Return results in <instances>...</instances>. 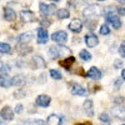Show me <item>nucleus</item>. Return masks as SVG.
<instances>
[{"instance_id":"58836bf2","label":"nucleus","mask_w":125,"mask_h":125,"mask_svg":"<svg viewBox=\"0 0 125 125\" xmlns=\"http://www.w3.org/2000/svg\"><path fill=\"white\" fill-rule=\"evenodd\" d=\"M53 1H59V0H53Z\"/></svg>"},{"instance_id":"f03ea898","label":"nucleus","mask_w":125,"mask_h":125,"mask_svg":"<svg viewBox=\"0 0 125 125\" xmlns=\"http://www.w3.org/2000/svg\"><path fill=\"white\" fill-rule=\"evenodd\" d=\"M83 15H84V18L90 20V19L95 18V16L101 15V9H100L99 5H90L83 11Z\"/></svg>"},{"instance_id":"1a4fd4ad","label":"nucleus","mask_w":125,"mask_h":125,"mask_svg":"<svg viewBox=\"0 0 125 125\" xmlns=\"http://www.w3.org/2000/svg\"><path fill=\"white\" fill-rule=\"evenodd\" d=\"M111 114L118 119H123L125 120V106H115L111 109Z\"/></svg>"},{"instance_id":"b1692460","label":"nucleus","mask_w":125,"mask_h":125,"mask_svg":"<svg viewBox=\"0 0 125 125\" xmlns=\"http://www.w3.org/2000/svg\"><path fill=\"white\" fill-rule=\"evenodd\" d=\"M79 56H80V59H81V60H85V61L91 60V54L89 53L88 50H80Z\"/></svg>"},{"instance_id":"4468645a","label":"nucleus","mask_w":125,"mask_h":125,"mask_svg":"<svg viewBox=\"0 0 125 125\" xmlns=\"http://www.w3.org/2000/svg\"><path fill=\"white\" fill-rule=\"evenodd\" d=\"M88 76L91 78V79H94V80H99L101 78V73H100V70L98 68L93 66V68H90L88 70Z\"/></svg>"},{"instance_id":"a211bd4d","label":"nucleus","mask_w":125,"mask_h":125,"mask_svg":"<svg viewBox=\"0 0 125 125\" xmlns=\"http://www.w3.org/2000/svg\"><path fill=\"white\" fill-rule=\"evenodd\" d=\"M73 64H75V59L73 58V56H69V58H66L65 60H61V61H60V65L64 66V68H65L66 70H69V71H70V66H71Z\"/></svg>"},{"instance_id":"412c9836","label":"nucleus","mask_w":125,"mask_h":125,"mask_svg":"<svg viewBox=\"0 0 125 125\" xmlns=\"http://www.w3.org/2000/svg\"><path fill=\"white\" fill-rule=\"evenodd\" d=\"M25 84V76L24 75H15L13 78V85L15 86H23Z\"/></svg>"},{"instance_id":"dca6fc26","label":"nucleus","mask_w":125,"mask_h":125,"mask_svg":"<svg viewBox=\"0 0 125 125\" xmlns=\"http://www.w3.org/2000/svg\"><path fill=\"white\" fill-rule=\"evenodd\" d=\"M11 84H13V79H10L9 75H6V74L0 75V85L3 88H9Z\"/></svg>"},{"instance_id":"423d86ee","label":"nucleus","mask_w":125,"mask_h":125,"mask_svg":"<svg viewBox=\"0 0 125 125\" xmlns=\"http://www.w3.org/2000/svg\"><path fill=\"white\" fill-rule=\"evenodd\" d=\"M85 43H86V45H88V46H90V48L96 46V45L99 44L98 36H96L95 34H93V33L86 34V36H85Z\"/></svg>"},{"instance_id":"a19ab883","label":"nucleus","mask_w":125,"mask_h":125,"mask_svg":"<svg viewBox=\"0 0 125 125\" xmlns=\"http://www.w3.org/2000/svg\"><path fill=\"white\" fill-rule=\"evenodd\" d=\"M83 125H86V124H83Z\"/></svg>"},{"instance_id":"37998d69","label":"nucleus","mask_w":125,"mask_h":125,"mask_svg":"<svg viewBox=\"0 0 125 125\" xmlns=\"http://www.w3.org/2000/svg\"><path fill=\"white\" fill-rule=\"evenodd\" d=\"M123 125H125V124H123Z\"/></svg>"},{"instance_id":"393cba45","label":"nucleus","mask_w":125,"mask_h":125,"mask_svg":"<svg viewBox=\"0 0 125 125\" xmlns=\"http://www.w3.org/2000/svg\"><path fill=\"white\" fill-rule=\"evenodd\" d=\"M10 51H11V48H10L9 44L0 43V53H1V54H9Z\"/></svg>"},{"instance_id":"20e7f679","label":"nucleus","mask_w":125,"mask_h":125,"mask_svg":"<svg viewBox=\"0 0 125 125\" xmlns=\"http://www.w3.org/2000/svg\"><path fill=\"white\" fill-rule=\"evenodd\" d=\"M51 39L56 43H60V44H64L65 41L68 40V35L65 31H55V33L51 35Z\"/></svg>"},{"instance_id":"bb28decb","label":"nucleus","mask_w":125,"mask_h":125,"mask_svg":"<svg viewBox=\"0 0 125 125\" xmlns=\"http://www.w3.org/2000/svg\"><path fill=\"white\" fill-rule=\"evenodd\" d=\"M99 120L101 121V123H104V124H110V118H109V115L106 113H103V114H100L99 115Z\"/></svg>"},{"instance_id":"79ce46f5","label":"nucleus","mask_w":125,"mask_h":125,"mask_svg":"<svg viewBox=\"0 0 125 125\" xmlns=\"http://www.w3.org/2000/svg\"><path fill=\"white\" fill-rule=\"evenodd\" d=\"M100 1H103V0H100Z\"/></svg>"},{"instance_id":"4be33fe9","label":"nucleus","mask_w":125,"mask_h":125,"mask_svg":"<svg viewBox=\"0 0 125 125\" xmlns=\"http://www.w3.org/2000/svg\"><path fill=\"white\" fill-rule=\"evenodd\" d=\"M33 39V34L31 33H24L19 36V44H26Z\"/></svg>"},{"instance_id":"72a5a7b5","label":"nucleus","mask_w":125,"mask_h":125,"mask_svg":"<svg viewBox=\"0 0 125 125\" xmlns=\"http://www.w3.org/2000/svg\"><path fill=\"white\" fill-rule=\"evenodd\" d=\"M40 24L44 25V26H48V25L51 24V21H50V20H48V19H41V20H40Z\"/></svg>"},{"instance_id":"39448f33","label":"nucleus","mask_w":125,"mask_h":125,"mask_svg":"<svg viewBox=\"0 0 125 125\" xmlns=\"http://www.w3.org/2000/svg\"><path fill=\"white\" fill-rule=\"evenodd\" d=\"M106 21L110 23L115 29H119L121 26V21H120L119 16H116L115 14H113V13H110V14L106 15Z\"/></svg>"},{"instance_id":"6ab92c4d","label":"nucleus","mask_w":125,"mask_h":125,"mask_svg":"<svg viewBox=\"0 0 125 125\" xmlns=\"http://www.w3.org/2000/svg\"><path fill=\"white\" fill-rule=\"evenodd\" d=\"M33 61H34V66L35 68H38V69H43V68H45V61H44V59L41 58V56H39V55H35L34 58H33Z\"/></svg>"},{"instance_id":"c756f323","label":"nucleus","mask_w":125,"mask_h":125,"mask_svg":"<svg viewBox=\"0 0 125 125\" xmlns=\"http://www.w3.org/2000/svg\"><path fill=\"white\" fill-rule=\"evenodd\" d=\"M99 31H100L101 35H108V34H110V29L108 28V25H101Z\"/></svg>"},{"instance_id":"4c0bfd02","label":"nucleus","mask_w":125,"mask_h":125,"mask_svg":"<svg viewBox=\"0 0 125 125\" xmlns=\"http://www.w3.org/2000/svg\"><path fill=\"white\" fill-rule=\"evenodd\" d=\"M118 1H124V0H118Z\"/></svg>"},{"instance_id":"f8f14e48","label":"nucleus","mask_w":125,"mask_h":125,"mask_svg":"<svg viewBox=\"0 0 125 125\" xmlns=\"http://www.w3.org/2000/svg\"><path fill=\"white\" fill-rule=\"evenodd\" d=\"M70 90H71V94H74V95H81V96H84V95H86V94H88V91L84 88L78 85V84H73Z\"/></svg>"},{"instance_id":"473e14b6","label":"nucleus","mask_w":125,"mask_h":125,"mask_svg":"<svg viewBox=\"0 0 125 125\" xmlns=\"http://www.w3.org/2000/svg\"><path fill=\"white\" fill-rule=\"evenodd\" d=\"M8 70H10V66L8 64H3L1 66H0V71H3V73H6Z\"/></svg>"},{"instance_id":"7c9ffc66","label":"nucleus","mask_w":125,"mask_h":125,"mask_svg":"<svg viewBox=\"0 0 125 125\" xmlns=\"http://www.w3.org/2000/svg\"><path fill=\"white\" fill-rule=\"evenodd\" d=\"M119 53H120V55L123 58H125V41H123V43H121V45L119 48Z\"/></svg>"},{"instance_id":"9d476101","label":"nucleus","mask_w":125,"mask_h":125,"mask_svg":"<svg viewBox=\"0 0 125 125\" xmlns=\"http://www.w3.org/2000/svg\"><path fill=\"white\" fill-rule=\"evenodd\" d=\"M48 41V31L43 28L38 29V43L39 44H45Z\"/></svg>"},{"instance_id":"f257e3e1","label":"nucleus","mask_w":125,"mask_h":125,"mask_svg":"<svg viewBox=\"0 0 125 125\" xmlns=\"http://www.w3.org/2000/svg\"><path fill=\"white\" fill-rule=\"evenodd\" d=\"M71 55V51L65 48V46H60V45H54L50 46L49 49V56L51 59H58V58H69Z\"/></svg>"},{"instance_id":"ea45409f","label":"nucleus","mask_w":125,"mask_h":125,"mask_svg":"<svg viewBox=\"0 0 125 125\" xmlns=\"http://www.w3.org/2000/svg\"><path fill=\"white\" fill-rule=\"evenodd\" d=\"M0 125H3V124H1V121H0Z\"/></svg>"},{"instance_id":"ddd939ff","label":"nucleus","mask_w":125,"mask_h":125,"mask_svg":"<svg viewBox=\"0 0 125 125\" xmlns=\"http://www.w3.org/2000/svg\"><path fill=\"white\" fill-rule=\"evenodd\" d=\"M36 104L39 106H41V108H46V106H49V104H50V98L48 95H39L36 98Z\"/></svg>"},{"instance_id":"7ed1b4c3","label":"nucleus","mask_w":125,"mask_h":125,"mask_svg":"<svg viewBox=\"0 0 125 125\" xmlns=\"http://www.w3.org/2000/svg\"><path fill=\"white\" fill-rule=\"evenodd\" d=\"M39 9H40V13L45 15V16H50V15H53L55 11H58V9L54 4H51V5H46L44 3H41L39 5Z\"/></svg>"},{"instance_id":"f3484780","label":"nucleus","mask_w":125,"mask_h":125,"mask_svg":"<svg viewBox=\"0 0 125 125\" xmlns=\"http://www.w3.org/2000/svg\"><path fill=\"white\" fill-rule=\"evenodd\" d=\"M84 110H85V114L88 116H93L94 115V109H93V101L91 100H85Z\"/></svg>"},{"instance_id":"6e6552de","label":"nucleus","mask_w":125,"mask_h":125,"mask_svg":"<svg viewBox=\"0 0 125 125\" xmlns=\"http://www.w3.org/2000/svg\"><path fill=\"white\" fill-rule=\"evenodd\" d=\"M0 116H1L4 120H13L14 118V111L10 106H5L3 108V110L0 111Z\"/></svg>"},{"instance_id":"e433bc0d","label":"nucleus","mask_w":125,"mask_h":125,"mask_svg":"<svg viewBox=\"0 0 125 125\" xmlns=\"http://www.w3.org/2000/svg\"><path fill=\"white\" fill-rule=\"evenodd\" d=\"M121 76H123V79L125 80V69L123 70V73H121Z\"/></svg>"},{"instance_id":"2eb2a0df","label":"nucleus","mask_w":125,"mask_h":125,"mask_svg":"<svg viewBox=\"0 0 125 125\" xmlns=\"http://www.w3.org/2000/svg\"><path fill=\"white\" fill-rule=\"evenodd\" d=\"M4 18H5V20H8V21H14L15 18H16V14H15V11L11 8H5V10H4Z\"/></svg>"},{"instance_id":"aec40b11","label":"nucleus","mask_w":125,"mask_h":125,"mask_svg":"<svg viewBox=\"0 0 125 125\" xmlns=\"http://www.w3.org/2000/svg\"><path fill=\"white\" fill-rule=\"evenodd\" d=\"M61 119L58 116V115H55V114H51V115H49V118H48V124L49 125H61Z\"/></svg>"},{"instance_id":"a878e982","label":"nucleus","mask_w":125,"mask_h":125,"mask_svg":"<svg viewBox=\"0 0 125 125\" xmlns=\"http://www.w3.org/2000/svg\"><path fill=\"white\" fill-rule=\"evenodd\" d=\"M30 50H31V49L28 48V46H24V44H19V45H18V51H19V54H21V55L28 54Z\"/></svg>"},{"instance_id":"5701e85b","label":"nucleus","mask_w":125,"mask_h":125,"mask_svg":"<svg viewBox=\"0 0 125 125\" xmlns=\"http://www.w3.org/2000/svg\"><path fill=\"white\" fill-rule=\"evenodd\" d=\"M56 15L59 19H66L70 16V13H69V10L66 9H59L58 11H56Z\"/></svg>"},{"instance_id":"2f4dec72","label":"nucleus","mask_w":125,"mask_h":125,"mask_svg":"<svg viewBox=\"0 0 125 125\" xmlns=\"http://www.w3.org/2000/svg\"><path fill=\"white\" fill-rule=\"evenodd\" d=\"M23 109H24V106L21 105V104H18V105H16V108H15V110H14V111H15L16 114H21V113H23Z\"/></svg>"},{"instance_id":"0eeeda50","label":"nucleus","mask_w":125,"mask_h":125,"mask_svg":"<svg viewBox=\"0 0 125 125\" xmlns=\"http://www.w3.org/2000/svg\"><path fill=\"white\" fill-rule=\"evenodd\" d=\"M69 29L71 31H74V33H79V31H81L83 29V21L79 19H73L70 24H69Z\"/></svg>"},{"instance_id":"f704fd0d","label":"nucleus","mask_w":125,"mask_h":125,"mask_svg":"<svg viewBox=\"0 0 125 125\" xmlns=\"http://www.w3.org/2000/svg\"><path fill=\"white\" fill-rule=\"evenodd\" d=\"M118 13H119L120 15H125V6L119 8V9H118Z\"/></svg>"},{"instance_id":"cd10ccee","label":"nucleus","mask_w":125,"mask_h":125,"mask_svg":"<svg viewBox=\"0 0 125 125\" xmlns=\"http://www.w3.org/2000/svg\"><path fill=\"white\" fill-rule=\"evenodd\" d=\"M50 76L53 78V79H56V80L58 79H61V74H60L58 70H54V69L50 70Z\"/></svg>"},{"instance_id":"9b49d317","label":"nucleus","mask_w":125,"mask_h":125,"mask_svg":"<svg viewBox=\"0 0 125 125\" xmlns=\"http://www.w3.org/2000/svg\"><path fill=\"white\" fill-rule=\"evenodd\" d=\"M20 16L21 19L24 20L25 23H29V21H34L35 20V15L33 11H30V10H23L21 13H20Z\"/></svg>"},{"instance_id":"c9c22d12","label":"nucleus","mask_w":125,"mask_h":125,"mask_svg":"<svg viewBox=\"0 0 125 125\" xmlns=\"http://www.w3.org/2000/svg\"><path fill=\"white\" fill-rule=\"evenodd\" d=\"M121 65H123V62H121V61H119V60L115 61V68H120Z\"/></svg>"},{"instance_id":"c85d7f7f","label":"nucleus","mask_w":125,"mask_h":125,"mask_svg":"<svg viewBox=\"0 0 125 125\" xmlns=\"http://www.w3.org/2000/svg\"><path fill=\"white\" fill-rule=\"evenodd\" d=\"M24 125H45L43 120H31V121H25Z\"/></svg>"}]
</instances>
